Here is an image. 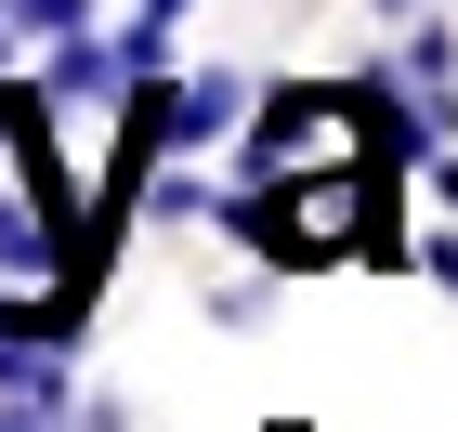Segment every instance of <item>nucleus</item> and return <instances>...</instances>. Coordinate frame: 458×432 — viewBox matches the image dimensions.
Returning <instances> with one entry per match:
<instances>
[{"mask_svg": "<svg viewBox=\"0 0 458 432\" xmlns=\"http://www.w3.org/2000/svg\"><path fill=\"white\" fill-rule=\"evenodd\" d=\"M13 53H27V39H13V27H0V79H13Z\"/></svg>", "mask_w": 458, "mask_h": 432, "instance_id": "obj_3", "label": "nucleus"}, {"mask_svg": "<svg viewBox=\"0 0 458 432\" xmlns=\"http://www.w3.org/2000/svg\"><path fill=\"white\" fill-rule=\"evenodd\" d=\"M0 27L27 39V53H53L66 27H92V0H0Z\"/></svg>", "mask_w": 458, "mask_h": 432, "instance_id": "obj_1", "label": "nucleus"}, {"mask_svg": "<svg viewBox=\"0 0 458 432\" xmlns=\"http://www.w3.org/2000/svg\"><path fill=\"white\" fill-rule=\"evenodd\" d=\"M0 432H66V406H39V394H0Z\"/></svg>", "mask_w": 458, "mask_h": 432, "instance_id": "obj_2", "label": "nucleus"}]
</instances>
